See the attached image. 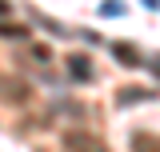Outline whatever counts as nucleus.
<instances>
[{"mask_svg": "<svg viewBox=\"0 0 160 152\" xmlns=\"http://www.w3.org/2000/svg\"><path fill=\"white\" fill-rule=\"evenodd\" d=\"M64 148H68V152H112L96 132H88V128H72V132H64Z\"/></svg>", "mask_w": 160, "mask_h": 152, "instance_id": "f257e3e1", "label": "nucleus"}, {"mask_svg": "<svg viewBox=\"0 0 160 152\" xmlns=\"http://www.w3.org/2000/svg\"><path fill=\"white\" fill-rule=\"evenodd\" d=\"M68 76L80 80V84H88L92 80V60L88 56H68Z\"/></svg>", "mask_w": 160, "mask_h": 152, "instance_id": "f03ea898", "label": "nucleus"}, {"mask_svg": "<svg viewBox=\"0 0 160 152\" xmlns=\"http://www.w3.org/2000/svg\"><path fill=\"white\" fill-rule=\"evenodd\" d=\"M132 152H160L156 132H132Z\"/></svg>", "mask_w": 160, "mask_h": 152, "instance_id": "7ed1b4c3", "label": "nucleus"}, {"mask_svg": "<svg viewBox=\"0 0 160 152\" xmlns=\"http://www.w3.org/2000/svg\"><path fill=\"white\" fill-rule=\"evenodd\" d=\"M152 88H120V104L128 108V104H140V100H152Z\"/></svg>", "mask_w": 160, "mask_h": 152, "instance_id": "20e7f679", "label": "nucleus"}, {"mask_svg": "<svg viewBox=\"0 0 160 152\" xmlns=\"http://www.w3.org/2000/svg\"><path fill=\"white\" fill-rule=\"evenodd\" d=\"M112 56H116L120 64H128V68H136V64H140V52H136V48H128V44H112Z\"/></svg>", "mask_w": 160, "mask_h": 152, "instance_id": "39448f33", "label": "nucleus"}, {"mask_svg": "<svg viewBox=\"0 0 160 152\" xmlns=\"http://www.w3.org/2000/svg\"><path fill=\"white\" fill-rule=\"evenodd\" d=\"M0 36H4V40H24L28 32H24L20 24H0Z\"/></svg>", "mask_w": 160, "mask_h": 152, "instance_id": "423d86ee", "label": "nucleus"}, {"mask_svg": "<svg viewBox=\"0 0 160 152\" xmlns=\"http://www.w3.org/2000/svg\"><path fill=\"white\" fill-rule=\"evenodd\" d=\"M100 16H124V4L120 0H104L100 4Z\"/></svg>", "mask_w": 160, "mask_h": 152, "instance_id": "0eeeda50", "label": "nucleus"}, {"mask_svg": "<svg viewBox=\"0 0 160 152\" xmlns=\"http://www.w3.org/2000/svg\"><path fill=\"white\" fill-rule=\"evenodd\" d=\"M144 8H152V12H160V0H144Z\"/></svg>", "mask_w": 160, "mask_h": 152, "instance_id": "6e6552de", "label": "nucleus"}, {"mask_svg": "<svg viewBox=\"0 0 160 152\" xmlns=\"http://www.w3.org/2000/svg\"><path fill=\"white\" fill-rule=\"evenodd\" d=\"M4 12H8V0H0V16H4Z\"/></svg>", "mask_w": 160, "mask_h": 152, "instance_id": "1a4fd4ad", "label": "nucleus"}, {"mask_svg": "<svg viewBox=\"0 0 160 152\" xmlns=\"http://www.w3.org/2000/svg\"><path fill=\"white\" fill-rule=\"evenodd\" d=\"M152 72H156V76H160V60H156V64H152Z\"/></svg>", "mask_w": 160, "mask_h": 152, "instance_id": "9d476101", "label": "nucleus"}]
</instances>
